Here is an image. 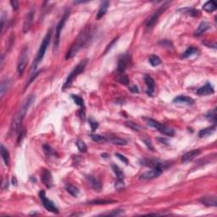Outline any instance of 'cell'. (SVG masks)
<instances>
[{"instance_id":"6da1fadb","label":"cell","mask_w":217,"mask_h":217,"mask_svg":"<svg viewBox=\"0 0 217 217\" xmlns=\"http://www.w3.org/2000/svg\"><path fill=\"white\" fill-rule=\"evenodd\" d=\"M35 99H36L35 95L31 94V95H30V96L27 98V99L25 100L24 102L22 103L21 108L19 109L17 113L15 114L14 118H13L11 126H10V133H15V132H17L20 129L21 123H22V121H23L25 116H26V114L28 111V109L31 107V105L35 102Z\"/></svg>"},{"instance_id":"7a4b0ae2","label":"cell","mask_w":217,"mask_h":217,"mask_svg":"<svg viewBox=\"0 0 217 217\" xmlns=\"http://www.w3.org/2000/svg\"><path fill=\"white\" fill-rule=\"evenodd\" d=\"M91 39V30L90 27H85L83 30L81 31V33L79 34L78 36L72 45L70 46L69 51L66 53L65 55V60H69L75 56L77 54V52L82 48L83 47L87 45L88 43V41Z\"/></svg>"},{"instance_id":"3957f363","label":"cell","mask_w":217,"mask_h":217,"mask_svg":"<svg viewBox=\"0 0 217 217\" xmlns=\"http://www.w3.org/2000/svg\"><path fill=\"white\" fill-rule=\"evenodd\" d=\"M88 61V60H83L82 61H81V62L75 67V69L73 70L70 73V75H68V77L66 78V81H65V84H64L63 86V90H65L66 88H69L70 86V84L73 82V81L77 77V75H78L79 74H81V72H83V70H84L86 66H87Z\"/></svg>"},{"instance_id":"277c9868","label":"cell","mask_w":217,"mask_h":217,"mask_svg":"<svg viewBox=\"0 0 217 217\" xmlns=\"http://www.w3.org/2000/svg\"><path fill=\"white\" fill-rule=\"evenodd\" d=\"M50 39H51V31H49L48 33L46 34V36H44V38L42 40V44L40 45L39 50L37 52L36 54V60H35V64H34V69L36 68V66L38 64L42 61V60L44 57V54L46 53V50L48 48L49 42H50Z\"/></svg>"},{"instance_id":"5b68a950","label":"cell","mask_w":217,"mask_h":217,"mask_svg":"<svg viewBox=\"0 0 217 217\" xmlns=\"http://www.w3.org/2000/svg\"><path fill=\"white\" fill-rule=\"evenodd\" d=\"M70 15V9H66L64 12V15L62 16V18L60 19V21H59V23L56 26V29H55V41H54V47L55 48H58L59 43H60V33L65 24L66 23V21L69 19V16Z\"/></svg>"},{"instance_id":"8992f818","label":"cell","mask_w":217,"mask_h":217,"mask_svg":"<svg viewBox=\"0 0 217 217\" xmlns=\"http://www.w3.org/2000/svg\"><path fill=\"white\" fill-rule=\"evenodd\" d=\"M39 198L41 202H42L43 207L47 210L49 212H52V213H54V214H58L59 213V210L55 206L54 203L52 202L50 199H48L47 197H46L45 192L44 191H41L39 193Z\"/></svg>"},{"instance_id":"52a82bcc","label":"cell","mask_w":217,"mask_h":217,"mask_svg":"<svg viewBox=\"0 0 217 217\" xmlns=\"http://www.w3.org/2000/svg\"><path fill=\"white\" fill-rule=\"evenodd\" d=\"M27 61H28V48H26L22 50L21 54V57L19 59L18 66H17V71L19 75H22L25 71V69L27 67Z\"/></svg>"},{"instance_id":"ba28073f","label":"cell","mask_w":217,"mask_h":217,"mask_svg":"<svg viewBox=\"0 0 217 217\" xmlns=\"http://www.w3.org/2000/svg\"><path fill=\"white\" fill-rule=\"evenodd\" d=\"M162 167H155V168H152V170L146 171L144 173H142L141 175V178L144 179V180H150V179H154L158 176H160L161 175V173L163 172Z\"/></svg>"},{"instance_id":"9c48e42d","label":"cell","mask_w":217,"mask_h":217,"mask_svg":"<svg viewBox=\"0 0 217 217\" xmlns=\"http://www.w3.org/2000/svg\"><path fill=\"white\" fill-rule=\"evenodd\" d=\"M166 4H164L163 6L159 8L158 10L155 11V12L153 14V15L151 16L150 18L148 19V21H147V22H146V27H148V28H152V27H154V25H155V23L157 22V21H158L159 17H160V15H161V13L164 12V11L166 10Z\"/></svg>"},{"instance_id":"30bf717a","label":"cell","mask_w":217,"mask_h":217,"mask_svg":"<svg viewBox=\"0 0 217 217\" xmlns=\"http://www.w3.org/2000/svg\"><path fill=\"white\" fill-rule=\"evenodd\" d=\"M130 63V56L127 54L122 55L119 60H118V65H117V72L118 74H121V73L125 72V70L128 66V65Z\"/></svg>"},{"instance_id":"8fae6325","label":"cell","mask_w":217,"mask_h":217,"mask_svg":"<svg viewBox=\"0 0 217 217\" xmlns=\"http://www.w3.org/2000/svg\"><path fill=\"white\" fill-rule=\"evenodd\" d=\"M33 10H30L29 12L27 13V15H26L24 24H23V32H24V33H27V31H29V30L31 29V25H32V22H33Z\"/></svg>"},{"instance_id":"7c38bea8","label":"cell","mask_w":217,"mask_h":217,"mask_svg":"<svg viewBox=\"0 0 217 217\" xmlns=\"http://www.w3.org/2000/svg\"><path fill=\"white\" fill-rule=\"evenodd\" d=\"M141 164L142 166H148L150 168H155V167H162L165 168V164L158 160H153V159H143L141 160Z\"/></svg>"},{"instance_id":"4fadbf2b","label":"cell","mask_w":217,"mask_h":217,"mask_svg":"<svg viewBox=\"0 0 217 217\" xmlns=\"http://www.w3.org/2000/svg\"><path fill=\"white\" fill-rule=\"evenodd\" d=\"M144 81L146 85H147V94L148 96H152L154 93V88H155V83H154V80L150 75H144Z\"/></svg>"},{"instance_id":"5bb4252c","label":"cell","mask_w":217,"mask_h":217,"mask_svg":"<svg viewBox=\"0 0 217 217\" xmlns=\"http://www.w3.org/2000/svg\"><path fill=\"white\" fill-rule=\"evenodd\" d=\"M42 181L47 187H51L53 186V176L51 172L48 170L43 169L42 173Z\"/></svg>"},{"instance_id":"9a60e30c","label":"cell","mask_w":217,"mask_h":217,"mask_svg":"<svg viewBox=\"0 0 217 217\" xmlns=\"http://www.w3.org/2000/svg\"><path fill=\"white\" fill-rule=\"evenodd\" d=\"M215 93L214 88L210 83H206L205 86H203L200 88H199V90L197 91V94L200 95V96H206V95H210V94H213Z\"/></svg>"},{"instance_id":"2e32d148","label":"cell","mask_w":217,"mask_h":217,"mask_svg":"<svg viewBox=\"0 0 217 217\" xmlns=\"http://www.w3.org/2000/svg\"><path fill=\"white\" fill-rule=\"evenodd\" d=\"M200 202L202 203L203 205H206V206H210V207H215L217 205V199L215 195H210V196H205L202 197L200 199Z\"/></svg>"},{"instance_id":"e0dca14e","label":"cell","mask_w":217,"mask_h":217,"mask_svg":"<svg viewBox=\"0 0 217 217\" xmlns=\"http://www.w3.org/2000/svg\"><path fill=\"white\" fill-rule=\"evenodd\" d=\"M201 154V151L199 149H194V150L189 151L182 156V161L183 162H188L193 160V159H195L197 156H199V154Z\"/></svg>"},{"instance_id":"ac0fdd59","label":"cell","mask_w":217,"mask_h":217,"mask_svg":"<svg viewBox=\"0 0 217 217\" xmlns=\"http://www.w3.org/2000/svg\"><path fill=\"white\" fill-rule=\"evenodd\" d=\"M210 28V25L209 24L207 21H202V22L199 25V27H197V30L194 31V36H200L201 34L205 32V31L207 30H209Z\"/></svg>"},{"instance_id":"d6986e66","label":"cell","mask_w":217,"mask_h":217,"mask_svg":"<svg viewBox=\"0 0 217 217\" xmlns=\"http://www.w3.org/2000/svg\"><path fill=\"white\" fill-rule=\"evenodd\" d=\"M173 102L178 103V104H188V105H192V104H194V100L192 98H190V97L181 95V96H178L176 98H175L174 100H173Z\"/></svg>"},{"instance_id":"ffe728a7","label":"cell","mask_w":217,"mask_h":217,"mask_svg":"<svg viewBox=\"0 0 217 217\" xmlns=\"http://www.w3.org/2000/svg\"><path fill=\"white\" fill-rule=\"evenodd\" d=\"M109 1H103L101 4H100L99 9L98 11V14H97V19L99 20L105 15L107 10L109 9Z\"/></svg>"},{"instance_id":"44dd1931","label":"cell","mask_w":217,"mask_h":217,"mask_svg":"<svg viewBox=\"0 0 217 217\" xmlns=\"http://www.w3.org/2000/svg\"><path fill=\"white\" fill-rule=\"evenodd\" d=\"M87 179L89 181V183L92 186V187L96 191H99L102 188V184L96 177H94L93 176H87Z\"/></svg>"},{"instance_id":"7402d4cb","label":"cell","mask_w":217,"mask_h":217,"mask_svg":"<svg viewBox=\"0 0 217 217\" xmlns=\"http://www.w3.org/2000/svg\"><path fill=\"white\" fill-rule=\"evenodd\" d=\"M177 11L178 12H181L182 14H186L187 15H190V16H193V17L199 16V11L198 9H193V8H189V7L181 8V9H178Z\"/></svg>"},{"instance_id":"603a6c76","label":"cell","mask_w":217,"mask_h":217,"mask_svg":"<svg viewBox=\"0 0 217 217\" xmlns=\"http://www.w3.org/2000/svg\"><path fill=\"white\" fill-rule=\"evenodd\" d=\"M215 126H212L210 127H207V128H205V129H202L201 131H199V136L200 137H207V136H210L211 134L215 132Z\"/></svg>"},{"instance_id":"cb8c5ba5","label":"cell","mask_w":217,"mask_h":217,"mask_svg":"<svg viewBox=\"0 0 217 217\" xmlns=\"http://www.w3.org/2000/svg\"><path fill=\"white\" fill-rule=\"evenodd\" d=\"M158 131H159L160 133H162V134L170 136V137H173V136L175 135V132H174V130L171 129V128H170V127H166V126H165V125H162V124L160 125V127H159Z\"/></svg>"},{"instance_id":"d4e9b609","label":"cell","mask_w":217,"mask_h":217,"mask_svg":"<svg viewBox=\"0 0 217 217\" xmlns=\"http://www.w3.org/2000/svg\"><path fill=\"white\" fill-rule=\"evenodd\" d=\"M10 83H11V81H10V79L9 78H5L4 80H3V81H1L0 92H1V97H2V98H3L4 94H5V92L8 90V88H9Z\"/></svg>"},{"instance_id":"484cf974","label":"cell","mask_w":217,"mask_h":217,"mask_svg":"<svg viewBox=\"0 0 217 217\" xmlns=\"http://www.w3.org/2000/svg\"><path fill=\"white\" fill-rule=\"evenodd\" d=\"M198 53H199V49H198V48H195V47H190V48H187V50L182 54L181 58L187 59V58H189L190 56H192L193 54H198Z\"/></svg>"},{"instance_id":"4316f807","label":"cell","mask_w":217,"mask_h":217,"mask_svg":"<svg viewBox=\"0 0 217 217\" xmlns=\"http://www.w3.org/2000/svg\"><path fill=\"white\" fill-rule=\"evenodd\" d=\"M1 155H2V158H3V161H4V164L8 166L9 163V151L7 150L6 148L3 146V144L1 145Z\"/></svg>"},{"instance_id":"83f0119b","label":"cell","mask_w":217,"mask_h":217,"mask_svg":"<svg viewBox=\"0 0 217 217\" xmlns=\"http://www.w3.org/2000/svg\"><path fill=\"white\" fill-rule=\"evenodd\" d=\"M203 9L207 12H213L216 9V4L215 3L214 1H208L203 5Z\"/></svg>"},{"instance_id":"f1b7e54d","label":"cell","mask_w":217,"mask_h":217,"mask_svg":"<svg viewBox=\"0 0 217 217\" xmlns=\"http://www.w3.org/2000/svg\"><path fill=\"white\" fill-rule=\"evenodd\" d=\"M65 189L73 197H77V195L79 194L78 188L75 187V186H74V185H71V184H66L65 185Z\"/></svg>"},{"instance_id":"f546056e","label":"cell","mask_w":217,"mask_h":217,"mask_svg":"<svg viewBox=\"0 0 217 217\" xmlns=\"http://www.w3.org/2000/svg\"><path fill=\"white\" fill-rule=\"evenodd\" d=\"M148 62L152 66H158L162 63L160 58L159 56H157V55H151L150 57L148 58Z\"/></svg>"},{"instance_id":"4dcf8cb0","label":"cell","mask_w":217,"mask_h":217,"mask_svg":"<svg viewBox=\"0 0 217 217\" xmlns=\"http://www.w3.org/2000/svg\"><path fill=\"white\" fill-rule=\"evenodd\" d=\"M112 169H113L114 172L115 173V175L117 176V180H119V181H123L125 175H124L122 170H121L120 167H118L117 166H115V165H112Z\"/></svg>"},{"instance_id":"1f68e13d","label":"cell","mask_w":217,"mask_h":217,"mask_svg":"<svg viewBox=\"0 0 217 217\" xmlns=\"http://www.w3.org/2000/svg\"><path fill=\"white\" fill-rule=\"evenodd\" d=\"M43 151L45 152L46 155H48V156H58L56 151L48 144L43 145Z\"/></svg>"},{"instance_id":"d6a6232c","label":"cell","mask_w":217,"mask_h":217,"mask_svg":"<svg viewBox=\"0 0 217 217\" xmlns=\"http://www.w3.org/2000/svg\"><path fill=\"white\" fill-rule=\"evenodd\" d=\"M120 83L123 85H128L129 84V78L125 73H121V74H118L117 78H116Z\"/></svg>"},{"instance_id":"836d02e7","label":"cell","mask_w":217,"mask_h":217,"mask_svg":"<svg viewBox=\"0 0 217 217\" xmlns=\"http://www.w3.org/2000/svg\"><path fill=\"white\" fill-rule=\"evenodd\" d=\"M90 137L94 140V142H99V143L107 142V138H106L105 137L99 135V134H92V135H90Z\"/></svg>"},{"instance_id":"e575fe53","label":"cell","mask_w":217,"mask_h":217,"mask_svg":"<svg viewBox=\"0 0 217 217\" xmlns=\"http://www.w3.org/2000/svg\"><path fill=\"white\" fill-rule=\"evenodd\" d=\"M112 143H114L115 145H120V146H124V145H127V142L125 140V139L120 138V137H112L110 139Z\"/></svg>"},{"instance_id":"d590c367","label":"cell","mask_w":217,"mask_h":217,"mask_svg":"<svg viewBox=\"0 0 217 217\" xmlns=\"http://www.w3.org/2000/svg\"><path fill=\"white\" fill-rule=\"evenodd\" d=\"M115 201L113 200H105V199H96V200H92L89 202L90 205H108V204H111L114 203Z\"/></svg>"},{"instance_id":"8d00e7d4","label":"cell","mask_w":217,"mask_h":217,"mask_svg":"<svg viewBox=\"0 0 217 217\" xmlns=\"http://www.w3.org/2000/svg\"><path fill=\"white\" fill-rule=\"evenodd\" d=\"M75 144H76V146H77V148H78L80 152H81V153H85V152H87L88 147H87L86 143H85L82 140H77Z\"/></svg>"},{"instance_id":"74e56055","label":"cell","mask_w":217,"mask_h":217,"mask_svg":"<svg viewBox=\"0 0 217 217\" xmlns=\"http://www.w3.org/2000/svg\"><path fill=\"white\" fill-rule=\"evenodd\" d=\"M126 125H127V127H129L130 129L133 130L135 132H139L141 130V127L137 123H135V122H133V121H127Z\"/></svg>"},{"instance_id":"f35d334b","label":"cell","mask_w":217,"mask_h":217,"mask_svg":"<svg viewBox=\"0 0 217 217\" xmlns=\"http://www.w3.org/2000/svg\"><path fill=\"white\" fill-rule=\"evenodd\" d=\"M145 120H146L147 124H148L149 127L156 128L157 130L159 129V127H160V125H161L160 122H158V121H156L155 120H153V119H145Z\"/></svg>"},{"instance_id":"ab89813d","label":"cell","mask_w":217,"mask_h":217,"mask_svg":"<svg viewBox=\"0 0 217 217\" xmlns=\"http://www.w3.org/2000/svg\"><path fill=\"white\" fill-rule=\"evenodd\" d=\"M71 98H72V99L74 100V102H75L77 105L81 106V107H84V101H83V99H81V97L77 96V95H75V94H72V95H71Z\"/></svg>"},{"instance_id":"60d3db41","label":"cell","mask_w":217,"mask_h":217,"mask_svg":"<svg viewBox=\"0 0 217 217\" xmlns=\"http://www.w3.org/2000/svg\"><path fill=\"white\" fill-rule=\"evenodd\" d=\"M206 117L209 118L210 121L215 123L216 122V111H215V109H213L212 111L210 112L208 115H206Z\"/></svg>"},{"instance_id":"b9f144b4","label":"cell","mask_w":217,"mask_h":217,"mask_svg":"<svg viewBox=\"0 0 217 217\" xmlns=\"http://www.w3.org/2000/svg\"><path fill=\"white\" fill-rule=\"evenodd\" d=\"M89 124H90L92 131H93V132H95V131L97 130V128H98V127H99V124H98V122L94 121V120H93L92 118H90V119H89Z\"/></svg>"},{"instance_id":"7bdbcfd3","label":"cell","mask_w":217,"mask_h":217,"mask_svg":"<svg viewBox=\"0 0 217 217\" xmlns=\"http://www.w3.org/2000/svg\"><path fill=\"white\" fill-rule=\"evenodd\" d=\"M122 214H123V210H115L111 213H108V214L106 215H109V216H118V215H121Z\"/></svg>"},{"instance_id":"ee69618b","label":"cell","mask_w":217,"mask_h":217,"mask_svg":"<svg viewBox=\"0 0 217 217\" xmlns=\"http://www.w3.org/2000/svg\"><path fill=\"white\" fill-rule=\"evenodd\" d=\"M115 156L117 157V158H119V159H120L122 162L125 163L126 165H128V162H129V161H128V160H127V158H126L124 155L119 154V153H116V154H115Z\"/></svg>"},{"instance_id":"f6af8a7d","label":"cell","mask_w":217,"mask_h":217,"mask_svg":"<svg viewBox=\"0 0 217 217\" xmlns=\"http://www.w3.org/2000/svg\"><path fill=\"white\" fill-rule=\"evenodd\" d=\"M115 188L117 190H121L124 187V182L123 181H119V180H117V181L115 182Z\"/></svg>"},{"instance_id":"bcb514c9","label":"cell","mask_w":217,"mask_h":217,"mask_svg":"<svg viewBox=\"0 0 217 217\" xmlns=\"http://www.w3.org/2000/svg\"><path fill=\"white\" fill-rule=\"evenodd\" d=\"M118 38H119V37H118V36H117V37H116V38H115V39H114V40H112V42H110V43H109V45H108V47H107V48H106V50H105V52H104V54H106V53H107V52H108V51H109V50H110V49H111V47H113V45H114V44H115V42H117Z\"/></svg>"},{"instance_id":"7dc6e473","label":"cell","mask_w":217,"mask_h":217,"mask_svg":"<svg viewBox=\"0 0 217 217\" xmlns=\"http://www.w3.org/2000/svg\"><path fill=\"white\" fill-rule=\"evenodd\" d=\"M10 4H11V6H12L14 10H17V9H19L18 1H16V0H12V1H10Z\"/></svg>"},{"instance_id":"c3c4849f","label":"cell","mask_w":217,"mask_h":217,"mask_svg":"<svg viewBox=\"0 0 217 217\" xmlns=\"http://www.w3.org/2000/svg\"><path fill=\"white\" fill-rule=\"evenodd\" d=\"M203 43L205 44V45H206L207 47H209V48H216V43L215 42H210V41H206V42H203Z\"/></svg>"},{"instance_id":"681fc988","label":"cell","mask_w":217,"mask_h":217,"mask_svg":"<svg viewBox=\"0 0 217 217\" xmlns=\"http://www.w3.org/2000/svg\"><path fill=\"white\" fill-rule=\"evenodd\" d=\"M25 134H26V133H25V130L24 129H21V133H20V135H19L18 137V140H17V142L18 143H20V141L21 142V140H22V138L24 137Z\"/></svg>"},{"instance_id":"f907efd6","label":"cell","mask_w":217,"mask_h":217,"mask_svg":"<svg viewBox=\"0 0 217 217\" xmlns=\"http://www.w3.org/2000/svg\"><path fill=\"white\" fill-rule=\"evenodd\" d=\"M129 89H130V91L132 92V93H134V94H138L139 93L138 88H137V86H133V87L129 88Z\"/></svg>"},{"instance_id":"816d5d0a","label":"cell","mask_w":217,"mask_h":217,"mask_svg":"<svg viewBox=\"0 0 217 217\" xmlns=\"http://www.w3.org/2000/svg\"><path fill=\"white\" fill-rule=\"evenodd\" d=\"M143 142H144L145 144L148 146V148H149L150 149H153V148H153V146H152V143H151V142L149 141V140H146V139H144V140H143Z\"/></svg>"},{"instance_id":"f5cc1de1","label":"cell","mask_w":217,"mask_h":217,"mask_svg":"<svg viewBox=\"0 0 217 217\" xmlns=\"http://www.w3.org/2000/svg\"><path fill=\"white\" fill-rule=\"evenodd\" d=\"M12 182H13V185H14V184H15V185H16V182H17V181H16V178H15V176L13 177V179H12Z\"/></svg>"},{"instance_id":"db71d44e","label":"cell","mask_w":217,"mask_h":217,"mask_svg":"<svg viewBox=\"0 0 217 217\" xmlns=\"http://www.w3.org/2000/svg\"><path fill=\"white\" fill-rule=\"evenodd\" d=\"M101 156L104 157V158H108V157L109 156V155L108 154H101Z\"/></svg>"}]
</instances>
